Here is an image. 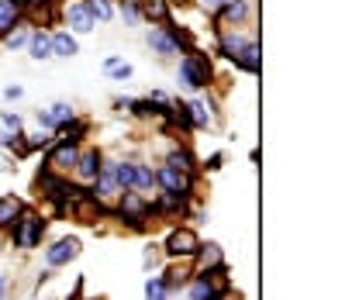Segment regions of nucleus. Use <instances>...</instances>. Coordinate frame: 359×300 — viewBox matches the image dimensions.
I'll return each mask as SVG.
<instances>
[{
    "label": "nucleus",
    "instance_id": "72a5a7b5",
    "mask_svg": "<svg viewBox=\"0 0 359 300\" xmlns=\"http://www.w3.org/2000/svg\"><path fill=\"white\" fill-rule=\"evenodd\" d=\"M0 125L18 135V131H25V118H21L18 111H0Z\"/></svg>",
    "mask_w": 359,
    "mask_h": 300
},
{
    "label": "nucleus",
    "instance_id": "a18cd8bd",
    "mask_svg": "<svg viewBox=\"0 0 359 300\" xmlns=\"http://www.w3.org/2000/svg\"><path fill=\"white\" fill-rule=\"evenodd\" d=\"M35 300H42V297H35Z\"/></svg>",
    "mask_w": 359,
    "mask_h": 300
},
{
    "label": "nucleus",
    "instance_id": "7ed1b4c3",
    "mask_svg": "<svg viewBox=\"0 0 359 300\" xmlns=\"http://www.w3.org/2000/svg\"><path fill=\"white\" fill-rule=\"evenodd\" d=\"M45 235H48V214L45 211H35V207H21V214L14 217V224L4 231V242L11 245V249H18V252H35V249H42Z\"/></svg>",
    "mask_w": 359,
    "mask_h": 300
},
{
    "label": "nucleus",
    "instance_id": "e433bc0d",
    "mask_svg": "<svg viewBox=\"0 0 359 300\" xmlns=\"http://www.w3.org/2000/svg\"><path fill=\"white\" fill-rule=\"evenodd\" d=\"M132 100H135V97H114V100H111L114 114H125V118H128V111H132Z\"/></svg>",
    "mask_w": 359,
    "mask_h": 300
},
{
    "label": "nucleus",
    "instance_id": "cd10ccee",
    "mask_svg": "<svg viewBox=\"0 0 359 300\" xmlns=\"http://www.w3.org/2000/svg\"><path fill=\"white\" fill-rule=\"evenodd\" d=\"M118 21L125 28H142V11H138V0H118Z\"/></svg>",
    "mask_w": 359,
    "mask_h": 300
},
{
    "label": "nucleus",
    "instance_id": "1a4fd4ad",
    "mask_svg": "<svg viewBox=\"0 0 359 300\" xmlns=\"http://www.w3.org/2000/svg\"><path fill=\"white\" fill-rule=\"evenodd\" d=\"M187 114H190V125L194 131H215L222 121V107L215 97H204V93H194L187 97Z\"/></svg>",
    "mask_w": 359,
    "mask_h": 300
},
{
    "label": "nucleus",
    "instance_id": "37998d69",
    "mask_svg": "<svg viewBox=\"0 0 359 300\" xmlns=\"http://www.w3.org/2000/svg\"><path fill=\"white\" fill-rule=\"evenodd\" d=\"M11 135H14V131H7V128H4V125H0V145H4V142H7Z\"/></svg>",
    "mask_w": 359,
    "mask_h": 300
},
{
    "label": "nucleus",
    "instance_id": "6ab92c4d",
    "mask_svg": "<svg viewBox=\"0 0 359 300\" xmlns=\"http://www.w3.org/2000/svg\"><path fill=\"white\" fill-rule=\"evenodd\" d=\"M132 190L135 193H145V197H152V193H156V166H152L149 159H135Z\"/></svg>",
    "mask_w": 359,
    "mask_h": 300
},
{
    "label": "nucleus",
    "instance_id": "49530a36",
    "mask_svg": "<svg viewBox=\"0 0 359 300\" xmlns=\"http://www.w3.org/2000/svg\"><path fill=\"white\" fill-rule=\"evenodd\" d=\"M7 300H11V297H7Z\"/></svg>",
    "mask_w": 359,
    "mask_h": 300
},
{
    "label": "nucleus",
    "instance_id": "a211bd4d",
    "mask_svg": "<svg viewBox=\"0 0 359 300\" xmlns=\"http://www.w3.org/2000/svg\"><path fill=\"white\" fill-rule=\"evenodd\" d=\"M48 39H52V59H76L80 55V39L73 32L55 28V32H48Z\"/></svg>",
    "mask_w": 359,
    "mask_h": 300
},
{
    "label": "nucleus",
    "instance_id": "dca6fc26",
    "mask_svg": "<svg viewBox=\"0 0 359 300\" xmlns=\"http://www.w3.org/2000/svg\"><path fill=\"white\" fill-rule=\"evenodd\" d=\"M90 128H93V121H90V118H83V114H76L73 121L59 125L52 138H55V142H69V145H87Z\"/></svg>",
    "mask_w": 359,
    "mask_h": 300
},
{
    "label": "nucleus",
    "instance_id": "39448f33",
    "mask_svg": "<svg viewBox=\"0 0 359 300\" xmlns=\"http://www.w3.org/2000/svg\"><path fill=\"white\" fill-rule=\"evenodd\" d=\"M201 235H197V228L194 224H170V231H166V238L159 242L163 245V259L166 262H190V259L197 256V249H201Z\"/></svg>",
    "mask_w": 359,
    "mask_h": 300
},
{
    "label": "nucleus",
    "instance_id": "2eb2a0df",
    "mask_svg": "<svg viewBox=\"0 0 359 300\" xmlns=\"http://www.w3.org/2000/svg\"><path fill=\"white\" fill-rule=\"evenodd\" d=\"M163 163H170V166H177L183 172H197L201 176V159H197V152L190 149V142H173L170 149H166V156H163Z\"/></svg>",
    "mask_w": 359,
    "mask_h": 300
},
{
    "label": "nucleus",
    "instance_id": "bb28decb",
    "mask_svg": "<svg viewBox=\"0 0 359 300\" xmlns=\"http://www.w3.org/2000/svg\"><path fill=\"white\" fill-rule=\"evenodd\" d=\"M28 35H32V25H28V21H21L18 28H11V32L0 39V45H4L7 52H18V48H25V45H28Z\"/></svg>",
    "mask_w": 359,
    "mask_h": 300
},
{
    "label": "nucleus",
    "instance_id": "c03bdc74",
    "mask_svg": "<svg viewBox=\"0 0 359 300\" xmlns=\"http://www.w3.org/2000/svg\"><path fill=\"white\" fill-rule=\"evenodd\" d=\"M14 4H18V7H21V14H25V7H28L32 0H14Z\"/></svg>",
    "mask_w": 359,
    "mask_h": 300
},
{
    "label": "nucleus",
    "instance_id": "f3484780",
    "mask_svg": "<svg viewBox=\"0 0 359 300\" xmlns=\"http://www.w3.org/2000/svg\"><path fill=\"white\" fill-rule=\"evenodd\" d=\"M190 273H194V266H190V262H163L159 276H163V283H166L170 297H177V294H183V287H187Z\"/></svg>",
    "mask_w": 359,
    "mask_h": 300
},
{
    "label": "nucleus",
    "instance_id": "ddd939ff",
    "mask_svg": "<svg viewBox=\"0 0 359 300\" xmlns=\"http://www.w3.org/2000/svg\"><path fill=\"white\" fill-rule=\"evenodd\" d=\"M80 159V145H69V142H55L45 149V170L48 172H59V176H69L73 166Z\"/></svg>",
    "mask_w": 359,
    "mask_h": 300
},
{
    "label": "nucleus",
    "instance_id": "412c9836",
    "mask_svg": "<svg viewBox=\"0 0 359 300\" xmlns=\"http://www.w3.org/2000/svg\"><path fill=\"white\" fill-rule=\"evenodd\" d=\"M28 55H32V62H48L52 59V39H48V28H32V35H28Z\"/></svg>",
    "mask_w": 359,
    "mask_h": 300
},
{
    "label": "nucleus",
    "instance_id": "f257e3e1",
    "mask_svg": "<svg viewBox=\"0 0 359 300\" xmlns=\"http://www.w3.org/2000/svg\"><path fill=\"white\" fill-rule=\"evenodd\" d=\"M215 55L224 59V62H231L245 76H256L263 69L259 42L249 32H242V28H215Z\"/></svg>",
    "mask_w": 359,
    "mask_h": 300
},
{
    "label": "nucleus",
    "instance_id": "0eeeda50",
    "mask_svg": "<svg viewBox=\"0 0 359 300\" xmlns=\"http://www.w3.org/2000/svg\"><path fill=\"white\" fill-rule=\"evenodd\" d=\"M197 183H201L197 172H183L177 166H170V163L156 166V190H163V193H177L183 200H197Z\"/></svg>",
    "mask_w": 359,
    "mask_h": 300
},
{
    "label": "nucleus",
    "instance_id": "c9c22d12",
    "mask_svg": "<svg viewBox=\"0 0 359 300\" xmlns=\"http://www.w3.org/2000/svg\"><path fill=\"white\" fill-rule=\"evenodd\" d=\"M35 125H39L42 131H55V121H52L48 107H39V111H35Z\"/></svg>",
    "mask_w": 359,
    "mask_h": 300
},
{
    "label": "nucleus",
    "instance_id": "2f4dec72",
    "mask_svg": "<svg viewBox=\"0 0 359 300\" xmlns=\"http://www.w3.org/2000/svg\"><path fill=\"white\" fill-rule=\"evenodd\" d=\"M163 245L159 242H152V245H145V256H142V266L149 269V273H156V269H163Z\"/></svg>",
    "mask_w": 359,
    "mask_h": 300
},
{
    "label": "nucleus",
    "instance_id": "a19ab883",
    "mask_svg": "<svg viewBox=\"0 0 359 300\" xmlns=\"http://www.w3.org/2000/svg\"><path fill=\"white\" fill-rule=\"evenodd\" d=\"M7 297H11V276L0 269V300H7Z\"/></svg>",
    "mask_w": 359,
    "mask_h": 300
},
{
    "label": "nucleus",
    "instance_id": "7c9ffc66",
    "mask_svg": "<svg viewBox=\"0 0 359 300\" xmlns=\"http://www.w3.org/2000/svg\"><path fill=\"white\" fill-rule=\"evenodd\" d=\"M104 76H107L111 83H128V80L135 76V66L132 62H125V59H118L111 69H104Z\"/></svg>",
    "mask_w": 359,
    "mask_h": 300
},
{
    "label": "nucleus",
    "instance_id": "c756f323",
    "mask_svg": "<svg viewBox=\"0 0 359 300\" xmlns=\"http://www.w3.org/2000/svg\"><path fill=\"white\" fill-rule=\"evenodd\" d=\"M48 114H52V121H55V128H59V125L73 121V118H76L80 111H76V107H73L69 100H55V104H48ZM52 135H55V131H52Z\"/></svg>",
    "mask_w": 359,
    "mask_h": 300
},
{
    "label": "nucleus",
    "instance_id": "a878e982",
    "mask_svg": "<svg viewBox=\"0 0 359 300\" xmlns=\"http://www.w3.org/2000/svg\"><path fill=\"white\" fill-rule=\"evenodd\" d=\"M25 21V14H21V7L14 4V0H0V39L11 32V28H18Z\"/></svg>",
    "mask_w": 359,
    "mask_h": 300
},
{
    "label": "nucleus",
    "instance_id": "4468645a",
    "mask_svg": "<svg viewBox=\"0 0 359 300\" xmlns=\"http://www.w3.org/2000/svg\"><path fill=\"white\" fill-rule=\"evenodd\" d=\"M145 45H149V52H152L156 59H163V62H170V59H180L177 42L170 39V32H166L163 25H149V32H145Z\"/></svg>",
    "mask_w": 359,
    "mask_h": 300
},
{
    "label": "nucleus",
    "instance_id": "b1692460",
    "mask_svg": "<svg viewBox=\"0 0 359 300\" xmlns=\"http://www.w3.org/2000/svg\"><path fill=\"white\" fill-rule=\"evenodd\" d=\"M163 28L170 32V39L177 42V48H180V52H187V48H194V45H197V35H194V32H190L187 25H180L177 18H170V21H163Z\"/></svg>",
    "mask_w": 359,
    "mask_h": 300
},
{
    "label": "nucleus",
    "instance_id": "f8f14e48",
    "mask_svg": "<svg viewBox=\"0 0 359 300\" xmlns=\"http://www.w3.org/2000/svg\"><path fill=\"white\" fill-rule=\"evenodd\" d=\"M59 21H62V28H66V32H73L76 39H83V35H90V32L97 28V21L90 18V11L83 7V0L59 4Z\"/></svg>",
    "mask_w": 359,
    "mask_h": 300
},
{
    "label": "nucleus",
    "instance_id": "473e14b6",
    "mask_svg": "<svg viewBox=\"0 0 359 300\" xmlns=\"http://www.w3.org/2000/svg\"><path fill=\"white\" fill-rule=\"evenodd\" d=\"M25 138H28V145H32V152H45V149H48V145H52V131H32V135H28V131H25Z\"/></svg>",
    "mask_w": 359,
    "mask_h": 300
},
{
    "label": "nucleus",
    "instance_id": "aec40b11",
    "mask_svg": "<svg viewBox=\"0 0 359 300\" xmlns=\"http://www.w3.org/2000/svg\"><path fill=\"white\" fill-rule=\"evenodd\" d=\"M138 11H142V25H163L173 18L170 0H138Z\"/></svg>",
    "mask_w": 359,
    "mask_h": 300
},
{
    "label": "nucleus",
    "instance_id": "9d476101",
    "mask_svg": "<svg viewBox=\"0 0 359 300\" xmlns=\"http://www.w3.org/2000/svg\"><path fill=\"white\" fill-rule=\"evenodd\" d=\"M256 21V0H228L218 14H211L215 28H245Z\"/></svg>",
    "mask_w": 359,
    "mask_h": 300
},
{
    "label": "nucleus",
    "instance_id": "f704fd0d",
    "mask_svg": "<svg viewBox=\"0 0 359 300\" xmlns=\"http://www.w3.org/2000/svg\"><path fill=\"white\" fill-rule=\"evenodd\" d=\"M224 166V152H211L204 163H201V172H218Z\"/></svg>",
    "mask_w": 359,
    "mask_h": 300
},
{
    "label": "nucleus",
    "instance_id": "9b49d317",
    "mask_svg": "<svg viewBox=\"0 0 359 300\" xmlns=\"http://www.w3.org/2000/svg\"><path fill=\"white\" fill-rule=\"evenodd\" d=\"M104 159H107L104 149H97V145H80V159H76V166L69 172V179L80 183V186H90V183L97 179V172L104 170Z\"/></svg>",
    "mask_w": 359,
    "mask_h": 300
},
{
    "label": "nucleus",
    "instance_id": "4be33fe9",
    "mask_svg": "<svg viewBox=\"0 0 359 300\" xmlns=\"http://www.w3.org/2000/svg\"><path fill=\"white\" fill-rule=\"evenodd\" d=\"M222 262H224V249L218 242H201L197 256L190 259L194 269H215V266H222Z\"/></svg>",
    "mask_w": 359,
    "mask_h": 300
},
{
    "label": "nucleus",
    "instance_id": "5701e85b",
    "mask_svg": "<svg viewBox=\"0 0 359 300\" xmlns=\"http://www.w3.org/2000/svg\"><path fill=\"white\" fill-rule=\"evenodd\" d=\"M83 7L90 11V18H93L97 25L118 21V0H83Z\"/></svg>",
    "mask_w": 359,
    "mask_h": 300
},
{
    "label": "nucleus",
    "instance_id": "6e6552de",
    "mask_svg": "<svg viewBox=\"0 0 359 300\" xmlns=\"http://www.w3.org/2000/svg\"><path fill=\"white\" fill-rule=\"evenodd\" d=\"M83 256V242H80V235H62V238H55V242H48L42 249V259H45V269H66L69 262H76V259Z\"/></svg>",
    "mask_w": 359,
    "mask_h": 300
},
{
    "label": "nucleus",
    "instance_id": "c85d7f7f",
    "mask_svg": "<svg viewBox=\"0 0 359 300\" xmlns=\"http://www.w3.org/2000/svg\"><path fill=\"white\" fill-rule=\"evenodd\" d=\"M142 294H145V300H170V290H166V283H163L159 269H156L152 276H145V287H142Z\"/></svg>",
    "mask_w": 359,
    "mask_h": 300
},
{
    "label": "nucleus",
    "instance_id": "423d86ee",
    "mask_svg": "<svg viewBox=\"0 0 359 300\" xmlns=\"http://www.w3.org/2000/svg\"><path fill=\"white\" fill-rule=\"evenodd\" d=\"M231 269H228V262L222 266H215V269H194L190 273V280H187V287H183V294L187 300H211L218 290L224 287H231Z\"/></svg>",
    "mask_w": 359,
    "mask_h": 300
},
{
    "label": "nucleus",
    "instance_id": "f03ea898",
    "mask_svg": "<svg viewBox=\"0 0 359 300\" xmlns=\"http://www.w3.org/2000/svg\"><path fill=\"white\" fill-rule=\"evenodd\" d=\"M177 83H180V90H187L190 97H194V93H208V90L215 86V59H211L201 45L180 52Z\"/></svg>",
    "mask_w": 359,
    "mask_h": 300
},
{
    "label": "nucleus",
    "instance_id": "20e7f679",
    "mask_svg": "<svg viewBox=\"0 0 359 300\" xmlns=\"http://www.w3.org/2000/svg\"><path fill=\"white\" fill-rule=\"evenodd\" d=\"M111 217L125 228V231H138L145 235L156 221H152V207H149V197L145 193H135V190H125L114 204H111Z\"/></svg>",
    "mask_w": 359,
    "mask_h": 300
},
{
    "label": "nucleus",
    "instance_id": "ea45409f",
    "mask_svg": "<svg viewBox=\"0 0 359 300\" xmlns=\"http://www.w3.org/2000/svg\"><path fill=\"white\" fill-rule=\"evenodd\" d=\"M211 300H245V297H242L235 287H224V290H218V294H215Z\"/></svg>",
    "mask_w": 359,
    "mask_h": 300
},
{
    "label": "nucleus",
    "instance_id": "79ce46f5",
    "mask_svg": "<svg viewBox=\"0 0 359 300\" xmlns=\"http://www.w3.org/2000/svg\"><path fill=\"white\" fill-rule=\"evenodd\" d=\"M83 283H87V280H83V276H76V283H73V294H69L66 300H83Z\"/></svg>",
    "mask_w": 359,
    "mask_h": 300
},
{
    "label": "nucleus",
    "instance_id": "393cba45",
    "mask_svg": "<svg viewBox=\"0 0 359 300\" xmlns=\"http://www.w3.org/2000/svg\"><path fill=\"white\" fill-rule=\"evenodd\" d=\"M21 207H25L21 197H14V193H4V197H0V235L14 224V217L21 214Z\"/></svg>",
    "mask_w": 359,
    "mask_h": 300
},
{
    "label": "nucleus",
    "instance_id": "58836bf2",
    "mask_svg": "<svg viewBox=\"0 0 359 300\" xmlns=\"http://www.w3.org/2000/svg\"><path fill=\"white\" fill-rule=\"evenodd\" d=\"M197 4H201V11H204V14L211 18V14H218V11H222L228 0H197Z\"/></svg>",
    "mask_w": 359,
    "mask_h": 300
},
{
    "label": "nucleus",
    "instance_id": "4c0bfd02",
    "mask_svg": "<svg viewBox=\"0 0 359 300\" xmlns=\"http://www.w3.org/2000/svg\"><path fill=\"white\" fill-rule=\"evenodd\" d=\"M21 97H25V86H21V83L4 86V100H7V104H14V100H21Z\"/></svg>",
    "mask_w": 359,
    "mask_h": 300
}]
</instances>
